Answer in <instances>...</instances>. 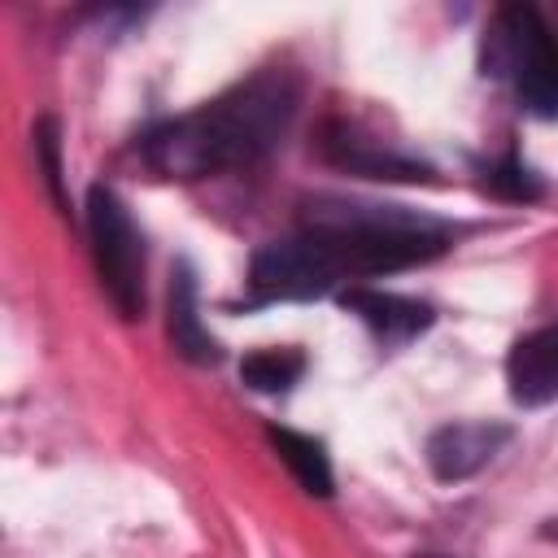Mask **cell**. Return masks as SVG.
<instances>
[{
    "label": "cell",
    "mask_w": 558,
    "mask_h": 558,
    "mask_svg": "<svg viewBox=\"0 0 558 558\" xmlns=\"http://www.w3.org/2000/svg\"><path fill=\"white\" fill-rule=\"evenodd\" d=\"M87 240H92L100 288L109 292L122 318H140L144 314V240L122 196L105 183H92L87 192Z\"/></svg>",
    "instance_id": "obj_4"
},
{
    "label": "cell",
    "mask_w": 558,
    "mask_h": 558,
    "mask_svg": "<svg viewBox=\"0 0 558 558\" xmlns=\"http://www.w3.org/2000/svg\"><path fill=\"white\" fill-rule=\"evenodd\" d=\"M35 148L44 153V179H48V187L57 192V201H61V161H57V126L44 118L39 122V131H35Z\"/></svg>",
    "instance_id": "obj_14"
},
{
    "label": "cell",
    "mask_w": 558,
    "mask_h": 558,
    "mask_svg": "<svg viewBox=\"0 0 558 558\" xmlns=\"http://www.w3.org/2000/svg\"><path fill=\"white\" fill-rule=\"evenodd\" d=\"M545 536H549V541H558V519H549V527H545Z\"/></svg>",
    "instance_id": "obj_15"
},
{
    "label": "cell",
    "mask_w": 558,
    "mask_h": 558,
    "mask_svg": "<svg viewBox=\"0 0 558 558\" xmlns=\"http://www.w3.org/2000/svg\"><path fill=\"white\" fill-rule=\"evenodd\" d=\"M296 78L288 70H257L231 92L192 113L157 122L140 153L166 179H205L262 161L296 118Z\"/></svg>",
    "instance_id": "obj_1"
},
{
    "label": "cell",
    "mask_w": 558,
    "mask_h": 558,
    "mask_svg": "<svg viewBox=\"0 0 558 558\" xmlns=\"http://www.w3.org/2000/svg\"><path fill=\"white\" fill-rule=\"evenodd\" d=\"M305 231H314L344 275H388L418 262H432L449 248V231L432 218L392 209V205H344L318 201L310 205Z\"/></svg>",
    "instance_id": "obj_2"
},
{
    "label": "cell",
    "mask_w": 558,
    "mask_h": 558,
    "mask_svg": "<svg viewBox=\"0 0 558 558\" xmlns=\"http://www.w3.org/2000/svg\"><path fill=\"white\" fill-rule=\"evenodd\" d=\"M340 305L349 314H357L384 344H405L418 331H427L436 318L427 301H414L401 292H379V288H349V292H340Z\"/></svg>",
    "instance_id": "obj_9"
},
{
    "label": "cell",
    "mask_w": 558,
    "mask_h": 558,
    "mask_svg": "<svg viewBox=\"0 0 558 558\" xmlns=\"http://www.w3.org/2000/svg\"><path fill=\"white\" fill-rule=\"evenodd\" d=\"M305 371V353L296 349H257L240 362V379L253 392H288Z\"/></svg>",
    "instance_id": "obj_12"
},
{
    "label": "cell",
    "mask_w": 558,
    "mask_h": 558,
    "mask_svg": "<svg viewBox=\"0 0 558 558\" xmlns=\"http://www.w3.org/2000/svg\"><path fill=\"white\" fill-rule=\"evenodd\" d=\"M323 157L353 170V174H366V179H427V166L397 153V148H384L379 140L362 135L357 126L349 122H331L323 131Z\"/></svg>",
    "instance_id": "obj_8"
},
{
    "label": "cell",
    "mask_w": 558,
    "mask_h": 558,
    "mask_svg": "<svg viewBox=\"0 0 558 558\" xmlns=\"http://www.w3.org/2000/svg\"><path fill=\"white\" fill-rule=\"evenodd\" d=\"M506 384L510 397L527 410L558 401V323H545L514 340L506 357Z\"/></svg>",
    "instance_id": "obj_7"
},
{
    "label": "cell",
    "mask_w": 558,
    "mask_h": 558,
    "mask_svg": "<svg viewBox=\"0 0 558 558\" xmlns=\"http://www.w3.org/2000/svg\"><path fill=\"white\" fill-rule=\"evenodd\" d=\"M414 558H449V554H414Z\"/></svg>",
    "instance_id": "obj_16"
},
{
    "label": "cell",
    "mask_w": 558,
    "mask_h": 558,
    "mask_svg": "<svg viewBox=\"0 0 558 558\" xmlns=\"http://www.w3.org/2000/svg\"><path fill=\"white\" fill-rule=\"evenodd\" d=\"M270 445L279 449L283 466L292 471V480L310 493V497H331V462L323 453V440L305 436V432H292V427H270L266 432Z\"/></svg>",
    "instance_id": "obj_11"
},
{
    "label": "cell",
    "mask_w": 558,
    "mask_h": 558,
    "mask_svg": "<svg viewBox=\"0 0 558 558\" xmlns=\"http://www.w3.org/2000/svg\"><path fill=\"white\" fill-rule=\"evenodd\" d=\"M166 327H170V344L179 357H187V362H218L222 357L218 340L205 331V323L196 314V283L187 270H179L170 283V323Z\"/></svg>",
    "instance_id": "obj_10"
},
{
    "label": "cell",
    "mask_w": 558,
    "mask_h": 558,
    "mask_svg": "<svg viewBox=\"0 0 558 558\" xmlns=\"http://www.w3.org/2000/svg\"><path fill=\"white\" fill-rule=\"evenodd\" d=\"M506 440H510V427H501V423H449V427L432 432V440H427L432 475L445 484L471 480L501 453Z\"/></svg>",
    "instance_id": "obj_6"
},
{
    "label": "cell",
    "mask_w": 558,
    "mask_h": 558,
    "mask_svg": "<svg viewBox=\"0 0 558 558\" xmlns=\"http://www.w3.org/2000/svg\"><path fill=\"white\" fill-rule=\"evenodd\" d=\"M484 35V74L506 78L532 113L558 118V35L541 13L532 4H506Z\"/></svg>",
    "instance_id": "obj_3"
},
{
    "label": "cell",
    "mask_w": 558,
    "mask_h": 558,
    "mask_svg": "<svg viewBox=\"0 0 558 558\" xmlns=\"http://www.w3.org/2000/svg\"><path fill=\"white\" fill-rule=\"evenodd\" d=\"M488 183H493V192H497V196H506V201H536V196H541V183H536V179H532V170H527L523 161H514V157H510V161H501V166L493 170V179H488Z\"/></svg>",
    "instance_id": "obj_13"
},
{
    "label": "cell",
    "mask_w": 558,
    "mask_h": 558,
    "mask_svg": "<svg viewBox=\"0 0 558 558\" xmlns=\"http://www.w3.org/2000/svg\"><path fill=\"white\" fill-rule=\"evenodd\" d=\"M331 283H340V266H336L331 248L314 231L262 244L253 253V266H248V288H253L248 301L253 305H266V301H314V296L331 292Z\"/></svg>",
    "instance_id": "obj_5"
}]
</instances>
